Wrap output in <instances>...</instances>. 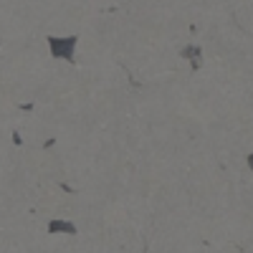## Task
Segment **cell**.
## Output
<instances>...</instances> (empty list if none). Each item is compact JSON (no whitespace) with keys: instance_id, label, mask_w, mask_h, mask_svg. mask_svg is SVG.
Masks as SVG:
<instances>
[{"instance_id":"obj_1","label":"cell","mask_w":253,"mask_h":253,"mask_svg":"<svg viewBox=\"0 0 253 253\" xmlns=\"http://www.w3.org/2000/svg\"><path fill=\"white\" fill-rule=\"evenodd\" d=\"M48 43H51V53H53L56 58L74 61V51H76L79 38H76V36H69V38H48Z\"/></svg>"},{"instance_id":"obj_2","label":"cell","mask_w":253,"mask_h":253,"mask_svg":"<svg viewBox=\"0 0 253 253\" xmlns=\"http://www.w3.org/2000/svg\"><path fill=\"white\" fill-rule=\"evenodd\" d=\"M182 56H185V58H193V69H200V58H203V48H200V46H187V48H182Z\"/></svg>"},{"instance_id":"obj_3","label":"cell","mask_w":253,"mask_h":253,"mask_svg":"<svg viewBox=\"0 0 253 253\" xmlns=\"http://www.w3.org/2000/svg\"><path fill=\"white\" fill-rule=\"evenodd\" d=\"M51 230H63V233H76V228L66 220H53L51 223Z\"/></svg>"}]
</instances>
